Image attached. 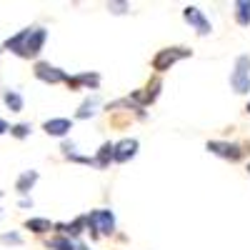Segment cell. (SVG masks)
I'll list each match as a JSON object with an SVG mask.
<instances>
[{"instance_id": "cell-26", "label": "cell", "mask_w": 250, "mask_h": 250, "mask_svg": "<svg viewBox=\"0 0 250 250\" xmlns=\"http://www.w3.org/2000/svg\"><path fill=\"white\" fill-rule=\"evenodd\" d=\"M73 250H90V248H88V245H83V243H75Z\"/></svg>"}, {"instance_id": "cell-19", "label": "cell", "mask_w": 250, "mask_h": 250, "mask_svg": "<svg viewBox=\"0 0 250 250\" xmlns=\"http://www.w3.org/2000/svg\"><path fill=\"white\" fill-rule=\"evenodd\" d=\"M5 105H8L13 113H20V110H23V95H20L18 90H8V93H5Z\"/></svg>"}, {"instance_id": "cell-15", "label": "cell", "mask_w": 250, "mask_h": 250, "mask_svg": "<svg viewBox=\"0 0 250 250\" xmlns=\"http://www.w3.org/2000/svg\"><path fill=\"white\" fill-rule=\"evenodd\" d=\"M110 160H113V143H103L95 158V168H108Z\"/></svg>"}, {"instance_id": "cell-27", "label": "cell", "mask_w": 250, "mask_h": 250, "mask_svg": "<svg viewBox=\"0 0 250 250\" xmlns=\"http://www.w3.org/2000/svg\"><path fill=\"white\" fill-rule=\"evenodd\" d=\"M248 113H250V103H248Z\"/></svg>"}, {"instance_id": "cell-3", "label": "cell", "mask_w": 250, "mask_h": 250, "mask_svg": "<svg viewBox=\"0 0 250 250\" xmlns=\"http://www.w3.org/2000/svg\"><path fill=\"white\" fill-rule=\"evenodd\" d=\"M230 85L235 93H248L250 90V58L240 55L235 60V70L230 75Z\"/></svg>"}, {"instance_id": "cell-5", "label": "cell", "mask_w": 250, "mask_h": 250, "mask_svg": "<svg viewBox=\"0 0 250 250\" xmlns=\"http://www.w3.org/2000/svg\"><path fill=\"white\" fill-rule=\"evenodd\" d=\"M183 18H185V23H190V25L195 28V33H198L200 38L210 35L213 25H210V20H208V18L203 15V10H200V8H195V5H188V8L183 10Z\"/></svg>"}, {"instance_id": "cell-4", "label": "cell", "mask_w": 250, "mask_h": 250, "mask_svg": "<svg viewBox=\"0 0 250 250\" xmlns=\"http://www.w3.org/2000/svg\"><path fill=\"white\" fill-rule=\"evenodd\" d=\"M48 40V30L45 28H30L28 30V38H25V45H23V53H20V58H35L40 50H43Z\"/></svg>"}, {"instance_id": "cell-9", "label": "cell", "mask_w": 250, "mask_h": 250, "mask_svg": "<svg viewBox=\"0 0 250 250\" xmlns=\"http://www.w3.org/2000/svg\"><path fill=\"white\" fill-rule=\"evenodd\" d=\"M43 130L48 135H55V138H62V135H68L73 130V120L68 118H53V120H45L43 123Z\"/></svg>"}, {"instance_id": "cell-13", "label": "cell", "mask_w": 250, "mask_h": 250, "mask_svg": "<svg viewBox=\"0 0 250 250\" xmlns=\"http://www.w3.org/2000/svg\"><path fill=\"white\" fill-rule=\"evenodd\" d=\"M68 85L70 88H80V85H90V88H98L100 85V75L95 73H83V75H75V78H68Z\"/></svg>"}, {"instance_id": "cell-6", "label": "cell", "mask_w": 250, "mask_h": 250, "mask_svg": "<svg viewBox=\"0 0 250 250\" xmlns=\"http://www.w3.org/2000/svg\"><path fill=\"white\" fill-rule=\"evenodd\" d=\"M208 150H210L213 155H218V158L233 160V163L245 155V150L240 148V145H235V143H223V140H210V143H208Z\"/></svg>"}, {"instance_id": "cell-24", "label": "cell", "mask_w": 250, "mask_h": 250, "mask_svg": "<svg viewBox=\"0 0 250 250\" xmlns=\"http://www.w3.org/2000/svg\"><path fill=\"white\" fill-rule=\"evenodd\" d=\"M0 240H3V243H13V245H20V243H23V238H20L18 233H5V235H0Z\"/></svg>"}, {"instance_id": "cell-10", "label": "cell", "mask_w": 250, "mask_h": 250, "mask_svg": "<svg viewBox=\"0 0 250 250\" xmlns=\"http://www.w3.org/2000/svg\"><path fill=\"white\" fill-rule=\"evenodd\" d=\"M160 85L163 83L160 80H153L145 90H138V93H133V100L138 103V105H148V103H153L155 98H158V93H160Z\"/></svg>"}, {"instance_id": "cell-8", "label": "cell", "mask_w": 250, "mask_h": 250, "mask_svg": "<svg viewBox=\"0 0 250 250\" xmlns=\"http://www.w3.org/2000/svg\"><path fill=\"white\" fill-rule=\"evenodd\" d=\"M135 155H138V140L135 138H125V140L113 145V160L115 163H128Z\"/></svg>"}, {"instance_id": "cell-12", "label": "cell", "mask_w": 250, "mask_h": 250, "mask_svg": "<svg viewBox=\"0 0 250 250\" xmlns=\"http://www.w3.org/2000/svg\"><path fill=\"white\" fill-rule=\"evenodd\" d=\"M38 183V170H25L23 175L18 178V183H15V190L20 193V195H28L30 193V188Z\"/></svg>"}, {"instance_id": "cell-25", "label": "cell", "mask_w": 250, "mask_h": 250, "mask_svg": "<svg viewBox=\"0 0 250 250\" xmlns=\"http://www.w3.org/2000/svg\"><path fill=\"white\" fill-rule=\"evenodd\" d=\"M8 130H10V125H8L3 118H0V135H3V133H8Z\"/></svg>"}, {"instance_id": "cell-23", "label": "cell", "mask_w": 250, "mask_h": 250, "mask_svg": "<svg viewBox=\"0 0 250 250\" xmlns=\"http://www.w3.org/2000/svg\"><path fill=\"white\" fill-rule=\"evenodd\" d=\"M128 3H108V10H113L115 15H123V13H128Z\"/></svg>"}, {"instance_id": "cell-14", "label": "cell", "mask_w": 250, "mask_h": 250, "mask_svg": "<svg viewBox=\"0 0 250 250\" xmlns=\"http://www.w3.org/2000/svg\"><path fill=\"white\" fill-rule=\"evenodd\" d=\"M28 30H30V28H25V30H20L18 35L8 38V40H5V48H8V50H13L15 55H20V53H23V45H25V38H28Z\"/></svg>"}, {"instance_id": "cell-16", "label": "cell", "mask_w": 250, "mask_h": 250, "mask_svg": "<svg viewBox=\"0 0 250 250\" xmlns=\"http://www.w3.org/2000/svg\"><path fill=\"white\" fill-rule=\"evenodd\" d=\"M235 20L238 25H250V0H238L235 3Z\"/></svg>"}, {"instance_id": "cell-21", "label": "cell", "mask_w": 250, "mask_h": 250, "mask_svg": "<svg viewBox=\"0 0 250 250\" xmlns=\"http://www.w3.org/2000/svg\"><path fill=\"white\" fill-rule=\"evenodd\" d=\"M73 240H68V238H53V240H48V248L50 250H73Z\"/></svg>"}, {"instance_id": "cell-7", "label": "cell", "mask_w": 250, "mask_h": 250, "mask_svg": "<svg viewBox=\"0 0 250 250\" xmlns=\"http://www.w3.org/2000/svg\"><path fill=\"white\" fill-rule=\"evenodd\" d=\"M35 78L43 80V83H50V85H55V83H68L70 75L65 70L50 65V62H35Z\"/></svg>"}, {"instance_id": "cell-2", "label": "cell", "mask_w": 250, "mask_h": 250, "mask_svg": "<svg viewBox=\"0 0 250 250\" xmlns=\"http://www.w3.org/2000/svg\"><path fill=\"white\" fill-rule=\"evenodd\" d=\"M85 223L95 230V235H113L115 233V215L113 210H93L85 215Z\"/></svg>"}, {"instance_id": "cell-22", "label": "cell", "mask_w": 250, "mask_h": 250, "mask_svg": "<svg viewBox=\"0 0 250 250\" xmlns=\"http://www.w3.org/2000/svg\"><path fill=\"white\" fill-rule=\"evenodd\" d=\"M10 135H15V138H20V140L28 138V135H30V125H28V123H18V125H13V128H10Z\"/></svg>"}, {"instance_id": "cell-17", "label": "cell", "mask_w": 250, "mask_h": 250, "mask_svg": "<svg viewBox=\"0 0 250 250\" xmlns=\"http://www.w3.org/2000/svg\"><path fill=\"white\" fill-rule=\"evenodd\" d=\"M25 228H28V230H33V233H38V235H43V233H48L50 228H53V223L45 220V218H30L25 223Z\"/></svg>"}, {"instance_id": "cell-11", "label": "cell", "mask_w": 250, "mask_h": 250, "mask_svg": "<svg viewBox=\"0 0 250 250\" xmlns=\"http://www.w3.org/2000/svg\"><path fill=\"white\" fill-rule=\"evenodd\" d=\"M88 223H85V215H83V218H78V220H73V223H58L55 228H58V230L62 233V238H78L80 233H83V228H85Z\"/></svg>"}, {"instance_id": "cell-20", "label": "cell", "mask_w": 250, "mask_h": 250, "mask_svg": "<svg viewBox=\"0 0 250 250\" xmlns=\"http://www.w3.org/2000/svg\"><path fill=\"white\" fill-rule=\"evenodd\" d=\"M98 103H100V98L98 95H93V98H88L85 103H83V105H80V110H78V115L75 118H90L93 113H95V108H98Z\"/></svg>"}, {"instance_id": "cell-1", "label": "cell", "mask_w": 250, "mask_h": 250, "mask_svg": "<svg viewBox=\"0 0 250 250\" xmlns=\"http://www.w3.org/2000/svg\"><path fill=\"white\" fill-rule=\"evenodd\" d=\"M183 58H190V50L188 48H165V50H158L155 58H153V68L158 73H165V70H170L178 60Z\"/></svg>"}, {"instance_id": "cell-28", "label": "cell", "mask_w": 250, "mask_h": 250, "mask_svg": "<svg viewBox=\"0 0 250 250\" xmlns=\"http://www.w3.org/2000/svg\"><path fill=\"white\" fill-rule=\"evenodd\" d=\"M248 173H250V165H248Z\"/></svg>"}, {"instance_id": "cell-18", "label": "cell", "mask_w": 250, "mask_h": 250, "mask_svg": "<svg viewBox=\"0 0 250 250\" xmlns=\"http://www.w3.org/2000/svg\"><path fill=\"white\" fill-rule=\"evenodd\" d=\"M62 153H65V158H70V160H75V163H88V165H95V158H88V155H78L73 143H62Z\"/></svg>"}]
</instances>
